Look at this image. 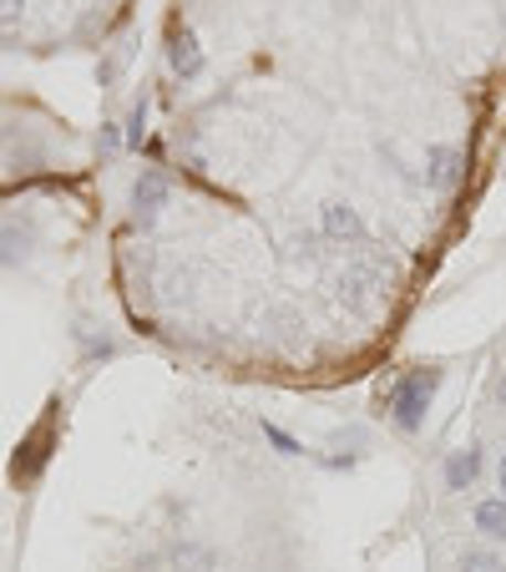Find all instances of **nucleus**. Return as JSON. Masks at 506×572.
<instances>
[{"mask_svg":"<svg viewBox=\"0 0 506 572\" xmlns=\"http://www.w3.org/2000/svg\"><path fill=\"white\" fill-rule=\"evenodd\" d=\"M335 289L345 294V304H350L355 314H375L380 304H386V294H390V259L375 249V243H360L355 259L339 269Z\"/></svg>","mask_w":506,"mask_h":572,"instance_id":"1","label":"nucleus"},{"mask_svg":"<svg viewBox=\"0 0 506 572\" xmlns=\"http://www.w3.org/2000/svg\"><path fill=\"white\" fill-rule=\"evenodd\" d=\"M435 385H441V370L435 365H415L390 385L386 406H390V416H396L400 430H421L425 426V410H431V401H435Z\"/></svg>","mask_w":506,"mask_h":572,"instance_id":"2","label":"nucleus"},{"mask_svg":"<svg viewBox=\"0 0 506 572\" xmlns=\"http://www.w3.org/2000/svg\"><path fill=\"white\" fill-rule=\"evenodd\" d=\"M319 233H325L329 243H345V249H360V243H370V233H365V218L355 214L350 204H325L319 208Z\"/></svg>","mask_w":506,"mask_h":572,"instance_id":"3","label":"nucleus"},{"mask_svg":"<svg viewBox=\"0 0 506 572\" xmlns=\"http://www.w3.org/2000/svg\"><path fill=\"white\" fill-rule=\"evenodd\" d=\"M168 61H172V72H178L182 82H193V76H203V46H198V37L188 31V25L168 37Z\"/></svg>","mask_w":506,"mask_h":572,"instance_id":"4","label":"nucleus"},{"mask_svg":"<svg viewBox=\"0 0 506 572\" xmlns=\"http://www.w3.org/2000/svg\"><path fill=\"white\" fill-rule=\"evenodd\" d=\"M425 183L431 188H456L461 183V153L456 147H446V143H435V147H425Z\"/></svg>","mask_w":506,"mask_h":572,"instance_id":"5","label":"nucleus"},{"mask_svg":"<svg viewBox=\"0 0 506 572\" xmlns=\"http://www.w3.org/2000/svg\"><path fill=\"white\" fill-rule=\"evenodd\" d=\"M168 178L157 173V167H147L143 178H137V188H133V204H137V218H157L162 214V204H168Z\"/></svg>","mask_w":506,"mask_h":572,"instance_id":"6","label":"nucleus"},{"mask_svg":"<svg viewBox=\"0 0 506 572\" xmlns=\"http://www.w3.org/2000/svg\"><path fill=\"white\" fill-rule=\"evenodd\" d=\"M264 324L274 330V340L284 350H299V334H304V314L294 310V304H274V310L264 314Z\"/></svg>","mask_w":506,"mask_h":572,"instance_id":"7","label":"nucleus"},{"mask_svg":"<svg viewBox=\"0 0 506 572\" xmlns=\"http://www.w3.org/2000/svg\"><path fill=\"white\" fill-rule=\"evenodd\" d=\"M476 477H482V451H476V446H466V451H456L446 461V487L451 491H471Z\"/></svg>","mask_w":506,"mask_h":572,"instance_id":"8","label":"nucleus"},{"mask_svg":"<svg viewBox=\"0 0 506 572\" xmlns=\"http://www.w3.org/2000/svg\"><path fill=\"white\" fill-rule=\"evenodd\" d=\"M476 532H486L492 542H506V497H492L476 507Z\"/></svg>","mask_w":506,"mask_h":572,"instance_id":"9","label":"nucleus"},{"mask_svg":"<svg viewBox=\"0 0 506 572\" xmlns=\"http://www.w3.org/2000/svg\"><path fill=\"white\" fill-rule=\"evenodd\" d=\"M461 572H506V562L496 558L492 548H471V552H461Z\"/></svg>","mask_w":506,"mask_h":572,"instance_id":"10","label":"nucleus"},{"mask_svg":"<svg viewBox=\"0 0 506 572\" xmlns=\"http://www.w3.org/2000/svg\"><path fill=\"white\" fill-rule=\"evenodd\" d=\"M172 568H178V572L208 568V548H193V542H182V548H172Z\"/></svg>","mask_w":506,"mask_h":572,"instance_id":"11","label":"nucleus"},{"mask_svg":"<svg viewBox=\"0 0 506 572\" xmlns=\"http://www.w3.org/2000/svg\"><path fill=\"white\" fill-rule=\"evenodd\" d=\"M264 441H274V446H278V456H299V451H304V446L294 441L289 430H278L274 420H264Z\"/></svg>","mask_w":506,"mask_h":572,"instance_id":"12","label":"nucleus"},{"mask_svg":"<svg viewBox=\"0 0 506 572\" xmlns=\"http://www.w3.org/2000/svg\"><path fill=\"white\" fill-rule=\"evenodd\" d=\"M319 233H309V228H304V233H294V259H319Z\"/></svg>","mask_w":506,"mask_h":572,"instance_id":"13","label":"nucleus"},{"mask_svg":"<svg viewBox=\"0 0 506 572\" xmlns=\"http://www.w3.org/2000/svg\"><path fill=\"white\" fill-rule=\"evenodd\" d=\"M21 15V0H0V25H11Z\"/></svg>","mask_w":506,"mask_h":572,"instance_id":"14","label":"nucleus"},{"mask_svg":"<svg viewBox=\"0 0 506 572\" xmlns=\"http://www.w3.org/2000/svg\"><path fill=\"white\" fill-rule=\"evenodd\" d=\"M496 487H502V497H506V456H502V466H496Z\"/></svg>","mask_w":506,"mask_h":572,"instance_id":"15","label":"nucleus"},{"mask_svg":"<svg viewBox=\"0 0 506 572\" xmlns=\"http://www.w3.org/2000/svg\"><path fill=\"white\" fill-rule=\"evenodd\" d=\"M496 401H502V406H506V375H502V385H496Z\"/></svg>","mask_w":506,"mask_h":572,"instance_id":"16","label":"nucleus"}]
</instances>
